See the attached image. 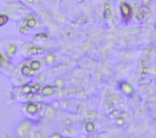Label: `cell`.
Wrapping results in <instances>:
<instances>
[{"label":"cell","mask_w":156,"mask_h":138,"mask_svg":"<svg viewBox=\"0 0 156 138\" xmlns=\"http://www.w3.org/2000/svg\"><path fill=\"white\" fill-rule=\"evenodd\" d=\"M120 10H121V15H122V17L124 18V20H128V18L132 17V12H133V10H132V6L129 5V4H127V3H122L121 6H120Z\"/></svg>","instance_id":"cell-1"},{"label":"cell","mask_w":156,"mask_h":138,"mask_svg":"<svg viewBox=\"0 0 156 138\" xmlns=\"http://www.w3.org/2000/svg\"><path fill=\"white\" fill-rule=\"evenodd\" d=\"M120 89H121L122 93H124L126 95H132V94L134 93L133 86H132L131 83L126 82V81H123V82L120 83Z\"/></svg>","instance_id":"cell-2"},{"label":"cell","mask_w":156,"mask_h":138,"mask_svg":"<svg viewBox=\"0 0 156 138\" xmlns=\"http://www.w3.org/2000/svg\"><path fill=\"white\" fill-rule=\"evenodd\" d=\"M26 51H27V54L29 55H35V54H42L44 49L43 48H37V47H34L32 44H26Z\"/></svg>","instance_id":"cell-3"},{"label":"cell","mask_w":156,"mask_h":138,"mask_svg":"<svg viewBox=\"0 0 156 138\" xmlns=\"http://www.w3.org/2000/svg\"><path fill=\"white\" fill-rule=\"evenodd\" d=\"M149 14H150V7L144 4V6H141V7L139 9V11H138L137 20H143V18H144V17H146Z\"/></svg>","instance_id":"cell-4"},{"label":"cell","mask_w":156,"mask_h":138,"mask_svg":"<svg viewBox=\"0 0 156 138\" xmlns=\"http://www.w3.org/2000/svg\"><path fill=\"white\" fill-rule=\"evenodd\" d=\"M39 108H40L39 103H29V104L26 105V110H27V112L29 115L37 114V111L39 110Z\"/></svg>","instance_id":"cell-5"},{"label":"cell","mask_w":156,"mask_h":138,"mask_svg":"<svg viewBox=\"0 0 156 138\" xmlns=\"http://www.w3.org/2000/svg\"><path fill=\"white\" fill-rule=\"evenodd\" d=\"M21 73H22L23 76H33V73H35V71H33L32 67L29 66V65H24L21 68Z\"/></svg>","instance_id":"cell-6"},{"label":"cell","mask_w":156,"mask_h":138,"mask_svg":"<svg viewBox=\"0 0 156 138\" xmlns=\"http://www.w3.org/2000/svg\"><path fill=\"white\" fill-rule=\"evenodd\" d=\"M55 92V88L53 87V86H44L43 88H42V94L43 95H53Z\"/></svg>","instance_id":"cell-7"},{"label":"cell","mask_w":156,"mask_h":138,"mask_svg":"<svg viewBox=\"0 0 156 138\" xmlns=\"http://www.w3.org/2000/svg\"><path fill=\"white\" fill-rule=\"evenodd\" d=\"M26 26L28 28H34L37 26V20L33 17V15H29V17L26 20Z\"/></svg>","instance_id":"cell-8"},{"label":"cell","mask_w":156,"mask_h":138,"mask_svg":"<svg viewBox=\"0 0 156 138\" xmlns=\"http://www.w3.org/2000/svg\"><path fill=\"white\" fill-rule=\"evenodd\" d=\"M29 66L32 67V70H33V71L37 72L39 68L42 67V64H40V61H38V60H32V61H31V65H29Z\"/></svg>","instance_id":"cell-9"},{"label":"cell","mask_w":156,"mask_h":138,"mask_svg":"<svg viewBox=\"0 0 156 138\" xmlns=\"http://www.w3.org/2000/svg\"><path fill=\"white\" fill-rule=\"evenodd\" d=\"M17 47L15 44H7V54L9 55H14L16 53Z\"/></svg>","instance_id":"cell-10"},{"label":"cell","mask_w":156,"mask_h":138,"mask_svg":"<svg viewBox=\"0 0 156 138\" xmlns=\"http://www.w3.org/2000/svg\"><path fill=\"white\" fill-rule=\"evenodd\" d=\"M22 93L23 94H31L32 93V86H31V84H24L22 87Z\"/></svg>","instance_id":"cell-11"},{"label":"cell","mask_w":156,"mask_h":138,"mask_svg":"<svg viewBox=\"0 0 156 138\" xmlns=\"http://www.w3.org/2000/svg\"><path fill=\"white\" fill-rule=\"evenodd\" d=\"M9 21V16L7 15H0V27L1 26H5Z\"/></svg>","instance_id":"cell-12"},{"label":"cell","mask_w":156,"mask_h":138,"mask_svg":"<svg viewBox=\"0 0 156 138\" xmlns=\"http://www.w3.org/2000/svg\"><path fill=\"white\" fill-rule=\"evenodd\" d=\"M55 61V55L54 54H48V55L45 56V62H48V64H51V62H54Z\"/></svg>","instance_id":"cell-13"},{"label":"cell","mask_w":156,"mask_h":138,"mask_svg":"<svg viewBox=\"0 0 156 138\" xmlns=\"http://www.w3.org/2000/svg\"><path fill=\"white\" fill-rule=\"evenodd\" d=\"M104 17H105L106 20H109V18H111L112 17V11L110 10V7L104 9Z\"/></svg>","instance_id":"cell-14"},{"label":"cell","mask_w":156,"mask_h":138,"mask_svg":"<svg viewBox=\"0 0 156 138\" xmlns=\"http://www.w3.org/2000/svg\"><path fill=\"white\" fill-rule=\"evenodd\" d=\"M85 131L87 132H93L94 131V123L93 122H87L85 123Z\"/></svg>","instance_id":"cell-15"},{"label":"cell","mask_w":156,"mask_h":138,"mask_svg":"<svg viewBox=\"0 0 156 138\" xmlns=\"http://www.w3.org/2000/svg\"><path fill=\"white\" fill-rule=\"evenodd\" d=\"M48 38V34L46 33H38L34 36V40H39V39H46Z\"/></svg>","instance_id":"cell-16"},{"label":"cell","mask_w":156,"mask_h":138,"mask_svg":"<svg viewBox=\"0 0 156 138\" xmlns=\"http://www.w3.org/2000/svg\"><path fill=\"white\" fill-rule=\"evenodd\" d=\"M31 86H32V92L33 93H37L40 89V84L39 83H31Z\"/></svg>","instance_id":"cell-17"},{"label":"cell","mask_w":156,"mask_h":138,"mask_svg":"<svg viewBox=\"0 0 156 138\" xmlns=\"http://www.w3.org/2000/svg\"><path fill=\"white\" fill-rule=\"evenodd\" d=\"M121 114V111L120 110H113L111 111V114H110V117H118V115Z\"/></svg>","instance_id":"cell-18"},{"label":"cell","mask_w":156,"mask_h":138,"mask_svg":"<svg viewBox=\"0 0 156 138\" xmlns=\"http://www.w3.org/2000/svg\"><path fill=\"white\" fill-rule=\"evenodd\" d=\"M117 125H120V126H122V125H124V119H122V117H117Z\"/></svg>","instance_id":"cell-19"},{"label":"cell","mask_w":156,"mask_h":138,"mask_svg":"<svg viewBox=\"0 0 156 138\" xmlns=\"http://www.w3.org/2000/svg\"><path fill=\"white\" fill-rule=\"evenodd\" d=\"M50 137H51V138H61V137H62V134H60V133L56 132V133H53Z\"/></svg>","instance_id":"cell-20"},{"label":"cell","mask_w":156,"mask_h":138,"mask_svg":"<svg viewBox=\"0 0 156 138\" xmlns=\"http://www.w3.org/2000/svg\"><path fill=\"white\" fill-rule=\"evenodd\" d=\"M28 29H29L28 27H21L20 28V32H21V33H27Z\"/></svg>","instance_id":"cell-21"},{"label":"cell","mask_w":156,"mask_h":138,"mask_svg":"<svg viewBox=\"0 0 156 138\" xmlns=\"http://www.w3.org/2000/svg\"><path fill=\"white\" fill-rule=\"evenodd\" d=\"M23 3H27V4H34V3H38V0H22Z\"/></svg>","instance_id":"cell-22"},{"label":"cell","mask_w":156,"mask_h":138,"mask_svg":"<svg viewBox=\"0 0 156 138\" xmlns=\"http://www.w3.org/2000/svg\"><path fill=\"white\" fill-rule=\"evenodd\" d=\"M63 82V81H62V79H57V81H56V86H57V87H60V86H61V83Z\"/></svg>","instance_id":"cell-23"},{"label":"cell","mask_w":156,"mask_h":138,"mask_svg":"<svg viewBox=\"0 0 156 138\" xmlns=\"http://www.w3.org/2000/svg\"><path fill=\"white\" fill-rule=\"evenodd\" d=\"M150 1H151V0H143V3H144L145 5H148V4H149Z\"/></svg>","instance_id":"cell-24"},{"label":"cell","mask_w":156,"mask_h":138,"mask_svg":"<svg viewBox=\"0 0 156 138\" xmlns=\"http://www.w3.org/2000/svg\"><path fill=\"white\" fill-rule=\"evenodd\" d=\"M4 60V57H3V55H1V54H0V62H1V61Z\"/></svg>","instance_id":"cell-25"},{"label":"cell","mask_w":156,"mask_h":138,"mask_svg":"<svg viewBox=\"0 0 156 138\" xmlns=\"http://www.w3.org/2000/svg\"><path fill=\"white\" fill-rule=\"evenodd\" d=\"M77 1H78V3H83L84 0H77Z\"/></svg>","instance_id":"cell-26"}]
</instances>
